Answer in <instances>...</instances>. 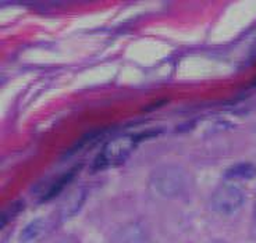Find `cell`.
<instances>
[{
	"label": "cell",
	"instance_id": "obj_7",
	"mask_svg": "<svg viewBox=\"0 0 256 243\" xmlns=\"http://www.w3.org/2000/svg\"><path fill=\"white\" fill-rule=\"evenodd\" d=\"M44 230H45V223H44V220H40V218L34 220V221L26 225V228L22 230V232H21V242H34L35 239H38V238L40 237V234L44 232Z\"/></svg>",
	"mask_w": 256,
	"mask_h": 243
},
{
	"label": "cell",
	"instance_id": "obj_10",
	"mask_svg": "<svg viewBox=\"0 0 256 243\" xmlns=\"http://www.w3.org/2000/svg\"><path fill=\"white\" fill-rule=\"evenodd\" d=\"M209 243H227V242H224V241H212V242Z\"/></svg>",
	"mask_w": 256,
	"mask_h": 243
},
{
	"label": "cell",
	"instance_id": "obj_9",
	"mask_svg": "<svg viewBox=\"0 0 256 243\" xmlns=\"http://www.w3.org/2000/svg\"><path fill=\"white\" fill-rule=\"evenodd\" d=\"M56 243H78L76 239H72V238H64L62 241H58Z\"/></svg>",
	"mask_w": 256,
	"mask_h": 243
},
{
	"label": "cell",
	"instance_id": "obj_1",
	"mask_svg": "<svg viewBox=\"0 0 256 243\" xmlns=\"http://www.w3.org/2000/svg\"><path fill=\"white\" fill-rule=\"evenodd\" d=\"M142 136L134 134L120 135L109 141L94 160V170H103L122 164L141 142Z\"/></svg>",
	"mask_w": 256,
	"mask_h": 243
},
{
	"label": "cell",
	"instance_id": "obj_5",
	"mask_svg": "<svg viewBox=\"0 0 256 243\" xmlns=\"http://www.w3.org/2000/svg\"><path fill=\"white\" fill-rule=\"evenodd\" d=\"M256 177V167L252 163H237L226 171V178L231 181H250Z\"/></svg>",
	"mask_w": 256,
	"mask_h": 243
},
{
	"label": "cell",
	"instance_id": "obj_4",
	"mask_svg": "<svg viewBox=\"0 0 256 243\" xmlns=\"http://www.w3.org/2000/svg\"><path fill=\"white\" fill-rule=\"evenodd\" d=\"M112 243H149L141 225L131 223L124 225L112 238Z\"/></svg>",
	"mask_w": 256,
	"mask_h": 243
},
{
	"label": "cell",
	"instance_id": "obj_11",
	"mask_svg": "<svg viewBox=\"0 0 256 243\" xmlns=\"http://www.w3.org/2000/svg\"><path fill=\"white\" fill-rule=\"evenodd\" d=\"M254 217H255V223H256V203H255V210H254Z\"/></svg>",
	"mask_w": 256,
	"mask_h": 243
},
{
	"label": "cell",
	"instance_id": "obj_6",
	"mask_svg": "<svg viewBox=\"0 0 256 243\" xmlns=\"http://www.w3.org/2000/svg\"><path fill=\"white\" fill-rule=\"evenodd\" d=\"M78 168H72L70 170L68 173L63 174V175H60L58 179H54V182H52L50 185L48 186V189H46V192L44 193V196H42V202H46V200H50L53 199L56 195L62 192L64 189V186L68 185L70 184V181L74 178V175L77 173Z\"/></svg>",
	"mask_w": 256,
	"mask_h": 243
},
{
	"label": "cell",
	"instance_id": "obj_8",
	"mask_svg": "<svg viewBox=\"0 0 256 243\" xmlns=\"http://www.w3.org/2000/svg\"><path fill=\"white\" fill-rule=\"evenodd\" d=\"M84 199L85 198H84L82 192L76 193L72 198L68 199L66 206H64V209L62 210L64 213V217H71V216H74V213L81 207V205H82Z\"/></svg>",
	"mask_w": 256,
	"mask_h": 243
},
{
	"label": "cell",
	"instance_id": "obj_3",
	"mask_svg": "<svg viewBox=\"0 0 256 243\" xmlns=\"http://www.w3.org/2000/svg\"><path fill=\"white\" fill-rule=\"evenodd\" d=\"M152 185L160 195L173 198L182 189L184 178L177 167H160L152 174Z\"/></svg>",
	"mask_w": 256,
	"mask_h": 243
},
{
	"label": "cell",
	"instance_id": "obj_2",
	"mask_svg": "<svg viewBox=\"0 0 256 243\" xmlns=\"http://www.w3.org/2000/svg\"><path fill=\"white\" fill-rule=\"evenodd\" d=\"M245 193L234 185H222L212 195V209L222 216L234 214L242 207Z\"/></svg>",
	"mask_w": 256,
	"mask_h": 243
}]
</instances>
